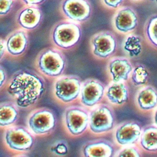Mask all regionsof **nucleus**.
<instances>
[{"label": "nucleus", "instance_id": "4", "mask_svg": "<svg viewBox=\"0 0 157 157\" xmlns=\"http://www.w3.org/2000/svg\"><path fill=\"white\" fill-rule=\"evenodd\" d=\"M115 124L113 108L106 104H97L89 113V126L94 134H102L111 131Z\"/></svg>", "mask_w": 157, "mask_h": 157}, {"label": "nucleus", "instance_id": "25", "mask_svg": "<svg viewBox=\"0 0 157 157\" xmlns=\"http://www.w3.org/2000/svg\"><path fill=\"white\" fill-rule=\"evenodd\" d=\"M147 33L150 40L157 46V17L151 20L148 25Z\"/></svg>", "mask_w": 157, "mask_h": 157}, {"label": "nucleus", "instance_id": "5", "mask_svg": "<svg viewBox=\"0 0 157 157\" xmlns=\"http://www.w3.org/2000/svg\"><path fill=\"white\" fill-rule=\"evenodd\" d=\"M82 83L81 79L78 76H62L54 82V94L56 98L62 102H71L80 95Z\"/></svg>", "mask_w": 157, "mask_h": 157}, {"label": "nucleus", "instance_id": "26", "mask_svg": "<svg viewBox=\"0 0 157 157\" xmlns=\"http://www.w3.org/2000/svg\"><path fill=\"white\" fill-rule=\"evenodd\" d=\"M115 156L117 157H140V152L136 147L127 145L119 151Z\"/></svg>", "mask_w": 157, "mask_h": 157}, {"label": "nucleus", "instance_id": "20", "mask_svg": "<svg viewBox=\"0 0 157 157\" xmlns=\"http://www.w3.org/2000/svg\"><path fill=\"white\" fill-rule=\"evenodd\" d=\"M140 144L145 150L149 151H157V126L149 125L141 131Z\"/></svg>", "mask_w": 157, "mask_h": 157}, {"label": "nucleus", "instance_id": "22", "mask_svg": "<svg viewBox=\"0 0 157 157\" xmlns=\"http://www.w3.org/2000/svg\"><path fill=\"white\" fill-rule=\"evenodd\" d=\"M148 76V72L146 68L142 65H139L132 70L131 79L135 85H143L147 82Z\"/></svg>", "mask_w": 157, "mask_h": 157}, {"label": "nucleus", "instance_id": "1", "mask_svg": "<svg viewBox=\"0 0 157 157\" xmlns=\"http://www.w3.org/2000/svg\"><path fill=\"white\" fill-rule=\"evenodd\" d=\"M46 90L43 77L34 71H18L10 79L7 91L18 108H29L34 105Z\"/></svg>", "mask_w": 157, "mask_h": 157}, {"label": "nucleus", "instance_id": "3", "mask_svg": "<svg viewBox=\"0 0 157 157\" xmlns=\"http://www.w3.org/2000/svg\"><path fill=\"white\" fill-rule=\"evenodd\" d=\"M4 140L6 146L12 150L20 152L29 151L34 146V134L25 126H11L4 133Z\"/></svg>", "mask_w": 157, "mask_h": 157}, {"label": "nucleus", "instance_id": "27", "mask_svg": "<svg viewBox=\"0 0 157 157\" xmlns=\"http://www.w3.org/2000/svg\"><path fill=\"white\" fill-rule=\"evenodd\" d=\"M13 5L12 0H0V15L8 13Z\"/></svg>", "mask_w": 157, "mask_h": 157}, {"label": "nucleus", "instance_id": "9", "mask_svg": "<svg viewBox=\"0 0 157 157\" xmlns=\"http://www.w3.org/2000/svg\"><path fill=\"white\" fill-rule=\"evenodd\" d=\"M81 32L79 27L72 23L59 25L54 29L53 39L60 47L68 48L74 46L79 41Z\"/></svg>", "mask_w": 157, "mask_h": 157}, {"label": "nucleus", "instance_id": "13", "mask_svg": "<svg viewBox=\"0 0 157 157\" xmlns=\"http://www.w3.org/2000/svg\"><path fill=\"white\" fill-rule=\"evenodd\" d=\"M109 68L113 82L126 81L133 70V67L130 62L123 58L112 60L109 64Z\"/></svg>", "mask_w": 157, "mask_h": 157}, {"label": "nucleus", "instance_id": "12", "mask_svg": "<svg viewBox=\"0 0 157 157\" xmlns=\"http://www.w3.org/2000/svg\"><path fill=\"white\" fill-rule=\"evenodd\" d=\"M62 8L66 15L74 21H85L90 14V6L85 0H66Z\"/></svg>", "mask_w": 157, "mask_h": 157}, {"label": "nucleus", "instance_id": "14", "mask_svg": "<svg viewBox=\"0 0 157 157\" xmlns=\"http://www.w3.org/2000/svg\"><path fill=\"white\" fill-rule=\"evenodd\" d=\"M94 54L99 57L105 58L114 53L116 47L114 38L109 34L99 35L93 41Z\"/></svg>", "mask_w": 157, "mask_h": 157}, {"label": "nucleus", "instance_id": "24", "mask_svg": "<svg viewBox=\"0 0 157 157\" xmlns=\"http://www.w3.org/2000/svg\"><path fill=\"white\" fill-rule=\"evenodd\" d=\"M50 149L52 152L55 155L65 156L68 152V144L65 140H59L53 144Z\"/></svg>", "mask_w": 157, "mask_h": 157}, {"label": "nucleus", "instance_id": "17", "mask_svg": "<svg viewBox=\"0 0 157 157\" xmlns=\"http://www.w3.org/2000/svg\"><path fill=\"white\" fill-rule=\"evenodd\" d=\"M137 18L135 13L129 9H124L119 12L115 19L116 28L123 33L135 29L137 25Z\"/></svg>", "mask_w": 157, "mask_h": 157}, {"label": "nucleus", "instance_id": "6", "mask_svg": "<svg viewBox=\"0 0 157 157\" xmlns=\"http://www.w3.org/2000/svg\"><path fill=\"white\" fill-rule=\"evenodd\" d=\"M64 118L68 132L73 136H80L89 126V112L82 106L73 105L65 109Z\"/></svg>", "mask_w": 157, "mask_h": 157}, {"label": "nucleus", "instance_id": "16", "mask_svg": "<svg viewBox=\"0 0 157 157\" xmlns=\"http://www.w3.org/2000/svg\"><path fill=\"white\" fill-rule=\"evenodd\" d=\"M106 96L111 103L121 105L128 100V89L124 82H112L106 90Z\"/></svg>", "mask_w": 157, "mask_h": 157}, {"label": "nucleus", "instance_id": "30", "mask_svg": "<svg viewBox=\"0 0 157 157\" xmlns=\"http://www.w3.org/2000/svg\"><path fill=\"white\" fill-rule=\"evenodd\" d=\"M24 2L27 4H30V5H34V4H39L41 3L44 0H23Z\"/></svg>", "mask_w": 157, "mask_h": 157}, {"label": "nucleus", "instance_id": "18", "mask_svg": "<svg viewBox=\"0 0 157 157\" xmlns=\"http://www.w3.org/2000/svg\"><path fill=\"white\" fill-rule=\"evenodd\" d=\"M137 102L143 110H150L157 105V91L151 86L144 87L139 91L137 96Z\"/></svg>", "mask_w": 157, "mask_h": 157}, {"label": "nucleus", "instance_id": "32", "mask_svg": "<svg viewBox=\"0 0 157 157\" xmlns=\"http://www.w3.org/2000/svg\"><path fill=\"white\" fill-rule=\"evenodd\" d=\"M154 123L155 125L157 126V108L155 110L154 115Z\"/></svg>", "mask_w": 157, "mask_h": 157}, {"label": "nucleus", "instance_id": "11", "mask_svg": "<svg viewBox=\"0 0 157 157\" xmlns=\"http://www.w3.org/2000/svg\"><path fill=\"white\" fill-rule=\"evenodd\" d=\"M85 157H112L115 154L113 143L104 139H98L86 142L82 147Z\"/></svg>", "mask_w": 157, "mask_h": 157}, {"label": "nucleus", "instance_id": "23", "mask_svg": "<svg viewBox=\"0 0 157 157\" xmlns=\"http://www.w3.org/2000/svg\"><path fill=\"white\" fill-rule=\"evenodd\" d=\"M124 49L131 56H136L141 50L140 39L135 36H130L126 41Z\"/></svg>", "mask_w": 157, "mask_h": 157}, {"label": "nucleus", "instance_id": "28", "mask_svg": "<svg viewBox=\"0 0 157 157\" xmlns=\"http://www.w3.org/2000/svg\"><path fill=\"white\" fill-rule=\"evenodd\" d=\"M6 73L3 67L0 66V89L5 83L6 80Z\"/></svg>", "mask_w": 157, "mask_h": 157}, {"label": "nucleus", "instance_id": "2", "mask_svg": "<svg viewBox=\"0 0 157 157\" xmlns=\"http://www.w3.org/2000/svg\"><path fill=\"white\" fill-rule=\"evenodd\" d=\"M57 123L56 114L51 109L41 107L34 110L27 120L28 128L34 135H47L51 133Z\"/></svg>", "mask_w": 157, "mask_h": 157}, {"label": "nucleus", "instance_id": "33", "mask_svg": "<svg viewBox=\"0 0 157 157\" xmlns=\"http://www.w3.org/2000/svg\"><path fill=\"white\" fill-rule=\"evenodd\" d=\"M156 2H157V0H156Z\"/></svg>", "mask_w": 157, "mask_h": 157}, {"label": "nucleus", "instance_id": "10", "mask_svg": "<svg viewBox=\"0 0 157 157\" xmlns=\"http://www.w3.org/2000/svg\"><path fill=\"white\" fill-rule=\"evenodd\" d=\"M142 128L137 122L128 121L120 124L116 128L115 138L118 144L127 146L135 144L140 138Z\"/></svg>", "mask_w": 157, "mask_h": 157}, {"label": "nucleus", "instance_id": "15", "mask_svg": "<svg viewBox=\"0 0 157 157\" xmlns=\"http://www.w3.org/2000/svg\"><path fill=\"white\" fill-rule=\"evenodd\" d=\"M19 115L18 107L14 102L0 103V127L8 128L17 121Z\"/></svg>", "mask_w": 157, "mask_h": 157}, {"label": "nucleus", "instance_id": "7", "mask_svg": "<svg viewBox=\"0 0 157 157\" xmlns=\"http://www.w3.org/2000/svg\"><path fill=\"white\" fill-rule=\"evenodd\" d=\"M64 58L60 53L49 50L42 54L38 60V68L43 75L50 78L61 76L65 68Z\"/></svg>", "mask_w": 157, "mask_h": 157}, {"label": "nucleus", "instance_id": "19", "mask_svg": "<svg viewBox=\"0 0 157 157\" xmlns=\"http://www.w3.org/2000/svg\"><path fill=\"white\" fill-rule=\"evenodd\" d=\"M41 19V13L38 9L29 8L20 13L18 16L19 24L23 28L32 29L38 26Z\"/></svg>", "mask_w": 157, "mask_h": 157}, {"label": "nucleus", "instance_id": "31", "mask_svg": "<svg viewBox=\"0 0 157 157\" xmlns=\"http://www.w3.org/2000/svg\"><path fill=\"white\" fill-rule=\"evenodd\" d=\"M5 52V47L2 41H0V60L2 59Z\"/></svg>", "mask_w": 157, "mask_h": 157}, {"label": "nucleus", "instance_id": "21", "mask_svg": "<svg viewBox=\"0 0 157 157\" xmlns=\"http://www.w3.org/2000/svg\"><path fill=\"white\" fill-rule=\"evenodd\" d=\"M27 43L26 35L23 32H18L10 36L6 44L7 51L13 56H18L26 49Z\"/></svg>", "mask_w": 157, "mask_h": 157}, {"label": "nucleus", "instance_id": "8", "mask_svg": "<svg viewBox=\"0 0 157 157\" xmlns=\"http://www.w3.org/2000/svg\"><path fill=\"white\" fill-rule=\"evenodd\" d=\"M104 84L96 79L89 78L83 82L80 90V101L83 105L92 107L99 103L104 96Z\"/></svg>", "mask_w": 157, "mask_h": 157}, {"label": "nucleus", "instance_id": "29", "mask_svg": "<svg viewBox=\"0 0 157 157\" xmlns=\"http://www.w3.org/2000/svg\"><path fill=\"white\" fill-rule=\"evenodd\" d=\"M104 2L108 6L113 8H116L123 0H104Z\"/></svg>", "mask_w": 157, "mask_h": 157}]
</instances>
